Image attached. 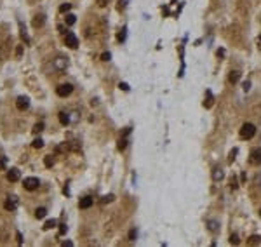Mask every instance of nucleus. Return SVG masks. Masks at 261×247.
<instances>
[{
  "label": "nucleus",
  "instance_id": "nucleus-32",
  "mask_svg": "<svg viewBox=\"0 0 261 247\" xmlns=\"http://www.w3.org/2000/svg\"><path fill=\"white\" fill-rule=\"evenodd\" d=\"M70 9H71V5H70V4H63V5L59 7V12H63V14H64V12H68Z\"/></svg>",
  "mask_w": 261,
  "mask_h": 247
},
{
  "label": "nucleus",
  "instance_id": "nucleus-37",
  "mask_svg": "<svg viewBox=\"0 0 261 247\" xmlns=\"http://www.w3.org/2000/svg\"><path fill=\"white\" fill-rule=\"evenodd\" d=\"M119 40H120V42H124V40H125V30H122V31L119 33Z\"/></svg>",
  "mask_w": 261,
  "mask_h": 247
},
{
  "label": "nucleus",
  "instance_id": "nucleus-31",
  "mask_svg": "<svg viewBox=\"0 0 261 247\" xmlns=\"http://www.w3.org/2000/svg\"><path fill=\"white\" fill-rule=\"evenodd\" d=\"M237 153H239V150H237V148H233V150L230 151V157H228V160L233 162V160H235V157H237Z\"/></svg>",
  "mask_w": 261,
  "mask_h": 247
},
{
  "label": "nucleus",
  "instance_id": "nucleus-13",
  "mask_svg": "<svg viewBox=\"0 0 261 247\" xmlns=\"http://www.w3.org/2000/svg\"><path fill=\"white\" fill-rule=\"evenodd\" d=\"M130 132V129H125V132H124V136H120L119 139V150H124L127 146V134Z\"/></svg>",
  "mask_w": 261,
  "mask_h": 247
},
{
  "label": "nucleus",
  "instance_id": "nucleus-27",
  "mask_svg": "<svg viewBox=\"0 0 261 247\" xmlns=\"http://www.w3.org/2000/svg\"><path fill=\"white\" fill-rule=\"evenodd\" d=\"M110 202H113V195H104L101 199V204H110Z\"/></svg>",
  "mask_w": 261,
  "mask_h": 247
},
{
  "label": "nucleus",
  "instance_id": "nucleus-36",
  "mask_svg": "<svg viewBox=\"0 0 261 247\" xmlns=\"http://www.w3.org/2000/svg\"><path fill=\"white\" fill-rule=\"evenodd\" d=\"M16 240H18L19 245L23 244V235H21V232H16Z\"/></svg>",
  "mask_w": 261,
  "mask_h": 247
},
{
  "label": "nucleus",
  "instance_id": "nucleus-7",
  "mask_svg": "<svg viewBox=\"0 0 261 247\" xmlns=\"http://www.w3.org/2000/svg\"><path fill=\"white\" fill-rule=\"evenodd\" d=\"M19 178H21V172H19V169H9V171H7V179L11 181V183H16V181H19Z\"/></svg>",
  "mask_w": 261,
  "mask_h": 247
},
{
  "label": "nucleus",
  "instance_id": "nucleus-21",
  "mask_svg": "<svg viewBox=\"0 0 261 247\" xmlns=\"http://www.w3.org/2000/svg\"><path fill=\"white\" fill-rule=\"evenodd\" d=\"M75 21H77V18H75L73 14H66V16H64V23H66V26L75 25Z\"/></svg>",
  "mask_w": 261,
  "mask_h": 247
},
{
  "label": "nucleus",
  "instance_id": "nucleus-35",
  "mask_svg": "<svg viewBox=\"0 0 261 247\" xmlns=\"http://www.w3.org/2000/svg\"><path fill=\"white\" fill-rule=\"evenodd\" d=\"M96 2H97V5H99V7H106L110 0H96Z\"/></svg>",
  "mask_w": 261,
  "mask_h": 247
},
{
  "label": "nucleus",
  "instance_id": "nucleus-41",
  "mask_svg": "<svg viewBox=\"0 0 261 247\" xmlns=\"http://www.w3.org/2000/svg\"><path fill=\"white\" fill-rule=\"evenodd\" d=\"M125 7V0H119V9H124Z\"/></svg>",
  "mask_w": 261,
  "mask_h": 247
},
{
  "label": "nucleus",
  "instance_id": "nucleus-23",
  "mask_svg": "<svg viewBox=\"0 0 261 247\" xmlns=\"http://www.w3.org/2000/svg\"><path fill=\"white\" fill-rule=\"evenodd\" d=\"M31 145H33V148H37V150H38V148H42V146H44V139H42V138H35Z\"/></svg>",
  "mask_w": 261,
  "mask_h": 247
},
{
  "label": "nucleus",
  "instance_id": "nucleus-16",
  "mask_svg": "<svg viewBox=\"0 0 261 247\" xmlns=\"http://www.w3.org/2000/svg\"><path fill=\"white\" fill-rule=\"evenodd\" d=\"M207 228H209V232L216 233L218 230H219V223H218L216 219H211V221H207Z\"/></svg>",
  "mask_w": 261,
  "mask_h": 247
},
{
  "label": "nucleus",
  "instance_id": "nucleus-22",
  "mask_svg": "<svg viewBox=\"0 0 261 247\" xmlns=\"http://www.w3.org/2000/svg\"><path fill=\"white\" fill-rule=\"evenodd\" d=\"M44 164H45V167L51 169L52 165H54V157H52V155H47V157L44 158Z\"/></svg>",
  "mask_w": 261,
  "mask_h": 247
},
{
  "label": "nucleus",
  "instance_id": "nucleus-6",
  "mask_svg": "<svg viewBox=\"0 0 261 247\" xmlns=\"http://www.w3.org/2000/svg\"><path fill=\"white\" fill-rule=\"evenodd\" d=\"M64 44L68 45L70 49H77V45H78V40H77V37H75L73 33H64Z\"/></svg>",
  "mask_w": 261,
  "mask_h": 247
},
{
  "label": "nucleus",
  "instance_id": "nucleus-29",
  "mask_svg": "<svg viewBox=\"0 0 261 247\" xmlns=\"http://www.w3.org/2000/svg\"><path fill=\"white\" fill-rule=\"evenodd\" d=\"M136 237H138V232H136V228H130V230H129V240H136Z\"/></svg>",
  "mask_w": 261,
  "mask_h": 247
},
{
  "label": "nucleus",
  "instance_id": "nucleus-42",
  "mask_svg": "<svg viewBox=\"0 0 261 247\" xmlns=\"http://www.w3.org/2000/svg\"><path fill=\"white\" fill-rule=\"evenodd\" d=\"M71 245H73V244H71L70 240H66V242H63V247H71Z\"/></svg>",
  "mask_w": 261,
  "mask_h": 247
},
{
  "label": "nucleus",
  "instance_id": "nucleus-19",
  "mask_svg": "<svg viewBox=\"0 0 261 247\" xmlns=\"http://www.w3.org/2000/svg\"><path fill=\"white\" fill-rule=\"evenodd\" d=\"M59 122L63 124V125H68V124H70V117H68V113H64V112H61L59 115Z\"/></svg>",
  "mask_w": 261,
  "mask_h": 247
},
{
  "label": "nucleus",
  "instance_id": "nucleus-26",
  "mask_svg": "<svg viewBox=\"0 0 261 247\" xmlns=\"http://www.w3.org/2000/svg\"><path fill=\"white\" fill-rule=\"evenodd\" d=\"M19 30H21V37L25 38L26 42H30V38H28V35H26V28L23 26V23H19Z\"/></svg>",
  "mask_w": 261,
  "mask_h": 247
},
{
  "label": "nucleus",
  "instance_id": "nucleus-17",
  "mask_svg": "<svg viewBox=\"0 0 261 247\" xmlns=\"http://www.w3.org/2000/svg\"><path fill=\"white\" fill-rule=\"evenodd\" d=\"M47 216V209H45V207H38L37 211H35V217H37V219H42V217H45Z\"/></svg>",
  "mask_w": 261,
  "mask_h": 247
},
{
  "label": "nucleus",
  "instance_id": "nucleus-2",
  "mask_svg": "<svg viewBox=\"0 0 261 247\" xmlns=\"http://www.w3.org/2000/svg\"><path fill=\"white\" fill-rule=\"evenodd\" d=\"M71 92H73V85H71V84H61V85L56 87V94L59 97H66V96H70Z\"/></svg>",
  "mask_w": 261,
  "mask_h": 247
},
{
  "label": "nucleus",
  "instance_id": "nucleus-8",
  "mask_svg": "<svg viewBox=\"0 0 261 247\" xmlns=\"http://www.w3.org/2000/svg\"><path fill=\"white\" fill-rule=\"evenodd\" d=\"M251 164H261V148H254L249 157Z\"/></svg>",
  "mask_w": 261,
  "mask_h": 247
},
{
  "label": "nucleus",
  "instance_id": "nucleus-43",
  "mask_svg": "<svg viewBox=\"0 0 261 247\" xmlns=\"http://www.w3.org/2000/svg\"><path fill=\"white\" fill-rule=\"evenodd\" d=\"M218 56H219V58L225 56V49H219V51H218Z\"/></svg>",
  "mask_w": 261,
  "mask_h": 247
},
{
  "label": "nucleus",
  "instance_id": "nucleus-5",
  "mask_svg": "<svg viewBox=\"0 0 261 247\" xmlns=\"http://www.w3.org/2000/svg\"><path fill=\"white\" fill-rule=\"evenodd\" d=\"M66 66H68V59H66V58H63V56L56 58V59H54V63H52V68H54L56 71L66 70Z\"/></svg>",
  "mask_w": 261,
  "mask_h": 247
},
{
  "label": "nucleus",
  "instance_id": "nucleus-20",
  "mask_svg": "<svg viewBox=\"0 0 261 247\" xmlns=\"http://www.w3.org/2000/svg\"><path fill=\"white\" fill-rule=\"evenodd\" d=\"M247 244H249V245H258V244H261V237H259V235H253V237H249Z\"/></svg>",
  "mask_w": 261,
  "mask_h": 247
},
{
  "label": "nucleus",
  "instance_id": "nucleus-15",
  "mask_svg": "<svg viewBox=\"0 0 261 247\" xmlns=\"http://www.w3.org/2000/svg\"><path fill=\"white\" fill-rule=\"evenodd\" d=\"M44 23H45V16L44 14H37V16H35V19H33V26L35 28L44 26Z\"/></svg>",
  "mask_w": 261,
  "mask_h": 247
},
{
  "label": "nucleus",
  "instance_id": "nucleus-33",
  "mask_svg": "<svg viewBox=\"0 0 261 247\" xmlns=\"http://www.w3.org/2000/svg\"><path fill=\"white\" fill-rule=\"evenodd\" d=\"M66 232H68V226L64 225V223H63V225H59V235H64Z\"/></svg>",
  "mask_w": 261,
  "mask_h": 247
},
{
  "label": "nucleus",
  "instance_id": "nucleus-25",
  "mask_svg": "<svg viewBox=\"0 0 261 247\" xmlns=\"http://www.w3.org/2000/svg\"><path fill=\"white\" fill-rule=\"evenodd\" d=\"M54 226H56V219H49V221H45L44 230H51V228H54Z\"/></svg>",
  "mask_w": 261,
  "mask_h": 247
},
{
  "label": "nucleus",
  "instance_id": "nucleus-3",
  "mask_svg": "<svg viewBox=\"0 0 261 247\" xmlns=\"http://www.w3.org/2000/svg\"><path fill=\"white\" fill-rule=\"evenodd\" d=\"M18 206H19V199L16 197V195H9L7 199H5V202H4L5 211H16Z\"/></svg>",
  "mask_w": 261,
  "mask_h": 247
},
{
  "label": "nucleus",
  "instance_id": "nucleus-1",
  "mask_svg": "<svg viewBox=\"0 0 261 247\" xmlns=\"http://www.w3.org/2000/svg\"><path fill=\"white\" fill-rule=\"evenodd\" d=\"M254 134H256V127L253 124H244L240 127V138L242 139H251V138H254Z\"/></svg>",
  "mask_w": 261,
  "mask_h": 247
},
{
  "label": "nucleus",
  "instance_id": "nucleus-34",
  "mask_svg": "<svg viewBox=\"0 0 261 247\" xmlns=\"http://www.w3.org/2000/svg\"><path fill=\"white\" fill-rule=\"evenodd\" d=\"M230 188H233V190H237L239 188V183H237V178H231V184H230Z\"/></svg>",
  "mask_w": 261,
  "mask_h": 247
},
{
  "label": "nucleus",
  "instance_id": "nucleus-30",
  "mask_svg": "<svg viewBox=\"0 0 261 247\" xmlns=\"http://www.w3.org/2000/svg\"><path fill=\"white\" fill-rule=\"evenodd\" d=\"M40 131H44V124H42V122H38V124H35L33 132H35V134H37V132H40Z\"/></svg>",
  "mask_w": 261,
  "mask_h": 247
},
{
  "label": "nucleus",
  "instance_id": "nucleus-10",
  "mask_svg": "<svg viewBox=\"0 0 261 247\" xmlns=\"http://www.w3.org/2000/svg\"><path fill=\"white\" fill-rule=\"evenodd\" d=\"M92 204H94V199L87 195V197H82V199H80V204H78V206H80V209H89Z\"/></svg>",
  "mask_w": 261,
  "mask_h": 247
},
{
  "label": "nucleus",
  "instance_id": "nucleus-14",
  "mask_svg": "<svg viewBox=\"0 0 261 247\" xmlns=\"http://www.w3.org/2000/svg\"><path fill=\"white\" fill-rule=\"evenodd\" d=\"M225 178V172H223V169H219V167H216V169H213V179L214 181H221Z\"/></svg>",
  "mask_w": 261,
  "mask_h": 247
},
{
  "label": "nucleus",
  "instance_id": "nucleus-12",
  "mask_svg": "<svg viewBox=\"0 0 261 247\" xmlns=\"http://www.w3.org/2000/svg\"><path fill=\"white\" fill-rule=\"evenodd\" d=\"M213 103H214V96H213V92L211 91H205V99H204V106L205 108H211L213 106Z\"/></svg>",
  "mask_w": 261,
  "mask_h": 247
},
{
  "label": "nucleus",
  "instance_id": "nucleus-4",
  "mask_svg": "<svg viewBox=\"0 0 261 247\" xmlns=\"http://www.w3.org/2000/svg\"><path fill=\"white\" fill-rule=\"evenodd\" d=\"M38 184H40L38 178H25V183H23V186H25V190L33 191V190H37V188H38Z\"/></svg>",
  "mask_w": 261,
  "mask_h": 247
},
{
  "label": "nucleus",
  "instance_id": "nucleus-45",
  "mask_svg": "<svg viewBox=\"0 0 261 247\" xmlns=\"http://www.w3.org/2000/svg\"><path fill=\"white\" fill-rule=\"evenodd\" d=\"M259 216H261V211H259Z\"/></svg>",
  "mask_w": 261,
  "mask_h": 247
},
{
  "label": "nucleus",
  "instance_id": "nucleus-11",
  "mask_svg": "<svg viewBox=\"0 0 261 247\" xmlns=\"http://www.w3.org/2000/svg\"><path fill=\"white\" fill-rule=\"evenodd\" d=\"M240 75H242V73H240L239 70H231L230 75H228V82L230 84H237L240 80Z\"/></svg>",
  "mask_w": 261,
  "mask_h": 247
},
{
  "label": "nucleus",
  "instance_id": "nucleus-18",
  "mask_svg": "<svg viewBox=\"0 0 261 247\" xmlns=\"http://www.w3.org/2000/svg\"><path fill=\"white\" fill-rule=\"evenodd\" d=\"M68 117H70V124H77L78 120H80V113L78 112H70Z\"/></svg>",
  "mask_w": 261,
  "mask_h": 247
},
{
  "label": "nucleus",
  "instance_id": "nucleus-24",
  "mask_svg": "<svg viewBox=\"0 0 261 247\" xmlns=\"http://www.w3.org/2000/svg\"><path fill=\"white\" fill-rule=\"evenodd\" d=\"M7 169V157L5 155H0V171Z\"/></svg>",
  "mask_w": 261,
  "mask_h": 247
},
{
  "label": "nucleus",
  "instance_id": "nucleus-39",
  "mask_svg": "<svg viewBox=\"0 0 261 247\" xmlns=\"http://www.w3.org/2000/svg\"><path fill=\"white\" fill-rule=\"evenodd\" d=\"M120 89H124V91H129V85H127L125 82H120Z\"/></svg>",
  "mask_w": 261,
  "mask_h": 247
},
{
  "label": "nucleus",
  "instance_id": "nucleus-40",
  "mask_svg": "<svg viewBox=\"0 0 261 247\" xmlns=\"http://www.w3.org/2000/svg\"><path fill=\"white\" fill-rule=\"evenodd\" d=\"M249 89H251V82H244V91L247 92Z\"/></svg>",
  "mask_w": 261,
  "mask_h": 247
},
{
  "label": "nucleus",
  "instance_id": "nucleus-44",
  "mask_svg": "<svg viewBox=\"0 0 261 247\" xmlns=\"http://www.w3.org/2000/svg\"><path fill=\"white\" fill-rule=\"evenodd\" d=\"M258 49H259V51H261V35H259V37H258Z\"/></svg>",
  "mask_w": 261,
  "mask_h": 247
},
{
  "label": "nucleus",
  "instance_id": "nucleus-28",
  "mask_svg": "<svg viewBox=\"0 0 261 247\" xmlns=\"http://www.w3.org/2000/svg\"><path fill=\"white\" fill-rule=\"evenodd\" d=\"M230 244H231V245H239V244H240V240H239V237L235 235V233H233V235H231V237H230Z\"/></svg>",
  "mask_w": 261,
  "mask_h": 247
},
{
  "label": "nucleus",
  "instance_id": "nucleus-38",
  "mask_svg": "<svg viewBox=\"0 0 261 247\" xmlns=\"http://www.w3.org/2000/svg\"><path fill=\"white\" fill-rule=\"evenodd\" d=\"M110 58H112V56H110V52H104L103 56H101V59H103V61H110Z\"/></svg>",
  "mask_w": 261,
  "mask_h": 247
},
{
  "label": "nucleus",
  "instance_id": "nucleus-9",
  "mask_svg": "<svg viewBox=\"0 0 261 247\" xmlns=\"http://www.w3.org/2000/svg\"><path fill=\"white\" fill-rule=\"evenodd\" d=\"M16 106H18V110H26L28 106H30V99L25 96H19L18 99H16Z\"/></svg>",
  "mask_w": 261,
  "mask_h": 247
}]
</instances>
